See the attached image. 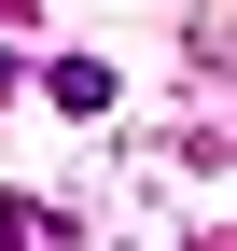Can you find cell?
<instances>
[{"instance_id":"1","label":"cell","mask_w":237,"mask_h":251,"mask_svg":"<svg viewBox=\"0 0 237 251\" xmlns=\"http://www.w3.org/2000/svg\"><path fill=\"white\" fill-rule=\"evenodd\" d=\"M28 84H42V98L70 112V126H98L112 98H126V70H112V56H42V70H28Z\"/></svg>"},{"instance_id":"2","label":"cell","mask_w":237,"mask_h":251,"mask_svg":"<svg viewBox=\"0 0 237 251\" xmlns=\"http://www.w3.org/2000/svg\"><path fill=\"white\" fill-rule=\"evenodd\" d=\"M28 237H70L56 209H28V196H0V251H28Z\"/></svg>"},{"instance_id":"3","label":"cell","mask_w":237,"mask_h":251,"mask_svg":"<svg viewBox=\"0 0 237 251\" xmlns=\"http://www.w3.org/2000/svg\"><path fill=\"white\" fill-rule=\"evenodd\" d=\"M14 84H28V70H14V56H0V98H14Z\"/></svg>"}]
</instances>
